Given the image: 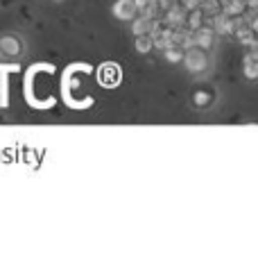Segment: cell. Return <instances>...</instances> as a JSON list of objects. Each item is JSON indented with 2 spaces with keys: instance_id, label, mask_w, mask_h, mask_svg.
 I'll list each match as a JSON object with an SVG mask.
<instances>
[{
  "instance_id": "1",
  "label": "cell",
  "mask_w": 258,
  "mask_h": 254,
  "mask_svg": "<svg viewBox=\"0 0 258 254\" xmlns=\"http://www.w3.org/2000/svg\"><path fill=\"white\" fill-rule=\"evenodd\" d=\"M181 64L192 75H209V73L213 71V53H206V50H202V48L188 45L186 53H183Z\"/></svg>"
},
{
  "instance_id": "2",
  "label": "cell",
  "mask_w": 258,
  "mask_h": 254,
  "mask_svg": "<svg viewBox=\"0 0 258 254\" xmlns=\"http://www.w3.org/2000/svg\"><path fill=\"white\" fill-rule=\"evenodd\" d=\"M215 100H218V91H215V86L197 84L195 89H192L190 103H192V107H195L197 112H209V109L215 105Z\"/></svg>"
},
{
  "instance_id": "3",
  "label": "cell",
  "mask_w": 258,
  "mask_h": 254,
  "mask_svg": "<svg viewBox=\"0 0 258 254\" xmlns=\"http://www.w3.org/2000/svg\"><path fill=\"white\" fill-rule=\"evenodd\" d=\"M188 45H195V48H202L206 53H213L215 45H218V34H215L213 27L202 25L190 32V43Z\"/></svg>"
},
{
  "instance_id": "4",
  "label": "cell",
  "mask_w": 258,
  "mask_h": 254,
  "mask_svg": "<svg viewBox=\"0 0 258 254\" xmlns=\"http://www.w3.org/2000/svg\"><path fill=\"white\" fill-rule=\"evenodd\" d=\"M152 43H154V48L159 50H165L170 43H172V27L168 25V23H154V30H152Z\"/></svg>"
},
{
  "instance_id": "5",
  "label": "cell",
  "mask_w": 258,
  "mask_h": 254,
  "mask_svg": "<svg viewBox=\"0 0 258 254\" xmlns=\"http://www.w3.org/2000/svg\"><path fill=\"white\" fill-rule=\"evenodd\" d=\"M98 82L107 89H113V86L120 84V68L116 64H104L98 71Z\"/></svg>"
},
{
  "instance_id": "6",
  "label": "cell",
  "mask_w": 258,
  "mask_h": 254,
  "mask_svg": "<svg viewBox=\"0 0 258 254\" xmlns=\"http://www.w3.org/2000/svg\"><path fill=\"white\" fill-rule=\"evenodd\" d=\"M113 16L120 18V21H134L138 16V9L134 5V0H118L113 5Z\"/></svg>"
},
{
  "instance_id": "7",
  "label": "cell",
  "mask_w": 258,
  "mask_h": 254,
  "mask_svg": "<svg viewBox=\"0 0 258 254\" xmlns=\"http://www.w3.org/2000/svg\"><path fill=\"white\" fill-rule=\"evenodd\" d=\"M23 50L21 41H18V36H3L0 39V55L3 57H18Z\"/></svg>"
},
{
  "instance_id": "8",
  "label": "cell",
  "mask_w": 258,
  "mask_h": 254,
  "mask_svg": "<svg viewBox=\"0 0 258 254\" xmlns=\"http://www.w3.org/2000/svg\"><path fill=\"white\" fill-rule=\"evenodd\" d=\"M154 23H156V18H150V16H136L134 18V23H132V32L136 36H141V34H152V30H154Z\"/></svg>"
},
{
  "instance_id": "9",
  "label": "cell",
  "mask_w": 258,
  "mask_h": 254,
  "mask_svg": "<svg viewBox=\"0 0 258 254\" xmlns=\"http://www.w3.org/2000/svg\"><path fill=\"white\" fill-rule=\"evenodd\" d=\"M134 5H136L138 14L150 16V18H156V14L161 12V9H159V0H134Z\"/></svg>"
},
{
  "instance_id": "10",
  "label": "cell",
  "mask_w": 258,
  "mask_h": 254,
  "mask_svg": "<svg viewBox=\"0 0 258 254\" xmlns=\"http://www.w3.org/2000/svg\"><path fill=\"white\" fill-rule=\"evenodd\" d=\"M242 71H245V75L249 77V80L258 77V53H249V55H247L245 62H242Z\"/></svg>"
},
{
  "instance_id": "11",
  "label": "cell",
  "mask_w": 258,
  "mask_h": 254,
  "mask_svg": "<svg viewBox=\"0 0 258 254\" xmlns=\"http://www.w3.org/2000/svg\"><path fill=\"white\" fill-rule=\"evenodd\" d=\"M183 53H186V48H181V45H177V43H170L168 48L163 50L165 59H168L170 64H179V62H183Z\"/></svg>"
},
{
  "instance_id": "12",
  "label": "cell",
  "mask_w": 258,
  "mask_h": 254,
  "mask_svg": "<svg viewBox=\"0 0 258 254\" xmlns=\"http://www.w3.org/2000/svg\"><path fill=\"white\" fill-rule=\"evenodd\" d=\"M152 48H154V43H152V36H150V34H141V36L136 39V50H138L141 55H147Z\"/></svg>"
}]
</instances>
